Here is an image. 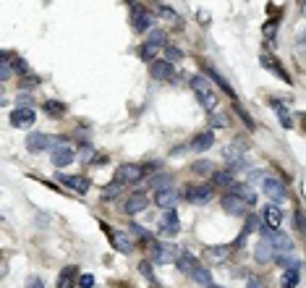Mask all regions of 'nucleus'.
Returning <instances> with one entry per match:
<instances>
[{
	"mask_svg": "<svg viewBox=\"0 0 306 288\" xmlns=\"http://www.w3.org/2000/svg\"><path fill=\"white\" fill-rule=\"evenodd\" d=\"M191 89L196 92V97H199V102L204 105L207 110H215L217 108V97H215V87H212V79L207 76H191Z\"/></svg>",
	"mask_w": 306,
	"mask_h": 288,
	"instance_id": "nucleus-1",
	"label": "nucleus"
},
{
	"mask_svg": "<svg viewBox=\"0 0 306 288\" xmlns=\"http://www.w3.org/2000/svg\"><path fill=\"white\" fill-rule=\"evenodd\" d=\"M60 144H66V139H63V136H53V134H29L26 136V149H29V152H48V149H50V152H55V149L60 147Z\"/></svg>",
	"mask_w": 306,
	"mask_h": 288,
	"instance_id": "nucleus-2",
	"label": "nucleus"
},
{
	"mask_svg": "<svg viewBox=\"0 0 306 288\" xmlns=\"http://www.w3.org/2000/svg\"><path fill=\"white\" fill-rule=\"evenodd\" d=\"M225 162H228V171H231L233 176L236 173H249V168H251V162L246 160L243 147H238V144L225 147Z\"/></svg>",
	"mask_w": 306,
	"mask_h": 288,
	"instance_id": "nucleus-3",
	"label": "nucleus"
},
{
	"mask_svg": "<svg viewBox=\"0 0 306 288\" xmlns=\"http://www.w3.org/2000/svg\"><path fill=\"white\" fill-rule=\"evenodd\" d=\"M262 191L270 196V202H275V204H283V202L288 199V189H285V184H283L280 178L267 176V178L262 181Z\"/></svg>",
	"mask_w": 306,
	"mask_h": 288,
	"instance_id": "nucleus-4",
	"label": "nucleus"
},
{
	"mask_svg": "<svg viewBox=\"0 0 306 288\" xmlns=\"http://www.w3.org/2000/svg\"><path fill=\"white\" fill-rule=\"evenodd\" d=\"M160 233L167 236V238L181 233V218H178L176 210H165L162 212V218H160Z\"/></svg>",
	"mask_w": 306,
	"mask_h": 288,
	"instance_id": "nucleus-5",
	"label": "nucleus"
},
{
	"mask_svg": "<svg viewBox=\"0 0 306 288\" xmlns=\"http://www.w3.org/2000/svg\"><path fill=\"white\" fill-rule=\"evenodd\" d=\"M212 194H215V189H212L209 184H194L186 189V202L191 204H207L212 199Z\"/></svg>",
	"mask_w": 306,
	"mask_h": 288,
	"instance_id": "nucleus-6",
	"label": "nucleus"
},
{
	"mask_svg": "<svg viewBox=\"0 0 306 288\" xmlns=\"http://www.w3.org/2000/svg\"><path fill=\"white\" fill-rule=\"evenodd\" d=\"M115 178L120 181V184H139V181L144 178V168L142 165H136V162H126V165H120Z\"/></svg>",
	"mask_w": 306,
	"mask_h": 288,
	"instance_id": "nucleus-7",
	"label": "nucleus"
},
{
	"mask_svg": "<svg viewBox=\"0 0 306 288\" xmlns=\"http://www.w3.org/2000/svg\"><path fill=\"white\" fill-rule=\"evenodd\" d=\"M55 181H60L66 189H71V191H76V194H86L89 191V178H84V176H66V173H60L58 171V176H55Z\"/></svg>",
	"mask_w": 306,
	"mask_h": 288,
	"instance_id": "nucleus-8",
	"label": "nucleus"
},
{
	"mask_svg": "<svg viewBox=\"0 0 306 288\" xmlns=\"http://www.w3.org/2000/svg\"><path fill=\"white\" fill-rule=\"evenodd\" d=\"M223 210L228 212V215H233V218H243V215H246V210H249V204L243 202L241 196H236V194L228 191L223 196Z\"/></svg>",
	"mask_w": 306,
	"mask_h": 288,
	"instance_id": "nucleus-9",
	"label": "nucleus"
},
{
	"mask_svg": "<svg viewBox=\"0 0 306 288\" xmlns=\"http://www.w3.org/2000/svg\"><path fill=\"white\" fill-rule=\"evenodd\" d=\"M34 120H37L34 108H16L11 113V126H16V129H29V126H34Z\"/></svg>",
	"mask_w": 306,
	"mask_h": 288,
	"instance_id": "nucleus-10",
	"label": "nucleus"
},
{
	"mask_svg": "<svg viewBox=\"0 0 306 288\" xmlns=\"http://www.w3.org/2000/svg\"><path fill=\"white\" fill-rule=\"evenodd\" d=\"M259 63H262L270 73H275V76H278L280 81H285V84H290V76H288V71L280 66V60L275 58V55H270V53H262L259 55Z\"/></svg>",
	"mask_w": 306,
	"mask_h": 288,
	"instance_id": "nucleus-11",
	"label": "nucleus"
},
{
	"mask_svg": "<svg viewBox=\"0 0 306 288\" xmlns=\"http://www.w3.org/2000/svg\"><path fill=\"white\" fill-rule=\"evenodd\" d=\"M102 231H108L110 244H113V249H115V252H120V254H131V252H134V244H131V238H128L126 233H120V231H110L105 223H102Z\"/></svg>",
	"mask_w": 306,
	"mask_h": 288,
	"instance_id": "nucleus-12",
	"label": "nucleus"
},
{
	"mask_svg": "<svg viewBox=\"0 0 306 288\" xmlns=\"http://www.w3.org/2000/svg\"><path fill=\"white\" fill-rule=\"evenodd\" d=\"M152 249V260H155L157 265H165V262H170V260H178V252L173 249V244H149Z\"/></svg>",
	"mask_w": 306,
	"mask_h": 288,
	"instance_id": "nucleus-13",
	"label": "nucleus"
},
{
	"mask_svg": "<svg viewBox=\"0 0 306 288\" xmlns=\"http://www.w3.org/2000/svg\"><path fill=\"white\" fill-rule=\"evenodd\" d=\"M131 24H134V29H136V32H139V34H144L147 32V29L152 26V13L147 11V8H142V6H131Z\"/></svg>",
	"mask_w": 306,
	"mask_h": 288,
	"instance_id": "nucleus-14",
	"label": "nucleus"
},
{
	"mask_svg": "<svg viewBox=\"0 0 306 288\" xmlns=\"http://www.w3.org/2000/svg\"><path fill=\"white\" fill-rule=\"evenodd\" d=\"M149 76H155L157 81H167L176 76V68H173V63H167V60L160 58L155 63H149Z\"/></svg>",
	"mask_w": 306,
	"mask_h": 288,
	"instance_id": "nucleus-15",
	"label": "nucleus"
},
{
	"mask_svg": "<svg viewBox=\"0 0 306 288\" xmlns=\"http://www.w3.org/2000/svg\"><path fill=\"white\" fill-rule=\"evenodd\" d=\"M79 285V267L76 265H66L58 272V285L55 288H76Z\"/></svg>",
	"mask_w": 306,
	"mask_h": 288,
	"instance_id": "nucleus-16",
	"label": "nucleus"
},
{
	"mask_svg": "<svg viewBox=\"0 0 306 288\" xmlns=\"http://www.w3.org/2000/svg\"><path fill=\"white\" fill-rule=\"evenodd\" d=\"M50 157H53V165H55V168L60 171V168H66V165H71V162H73L76 152H73V147L66 142V144H60V147L55 149V152H53Z\"/></svg>",
	"mask_w": 306,
	"mask_h": 288,
	"instance_id": "nucleus-17",
	"label": "nucleus"
},
{
	"mask_svg": "<svg viewBox=\"0 0 306 288\" xmlns=\"http://www.w3.org/2000/svg\"><path fill=\"white\" fill-rule=\"evenodd\" d=\"M149 207V199H147V194H131L126 204H123V212L126 215H139V212H144Z\"/></svg>",
	"mask_w": 306,
	"mask_h": 288,
	"instance_id": "nucleus-18",
	"label": "nucleus"
},
{
	"mask_svg": "<svg viewBox=\"0 0 306 288\" xmlns=\"http://www.w3.org/2000/svg\"><path fill=\"white\" fill-rule=\"evenodd\" d=\"M189 147L194 149V152L202 155V152H207V149L215 147V134H212V131H202V134H196L194 139H191V144H189Z\"/></svg>",
	"mask_w": 306,
	"mask_h": 288,
	"instance_id": "nucleus-19",
	"label": "nucleus"
},
{
	"mask_svg": "<svg viewBox=\"0 0 306 288\" xmlns=\"http://www.w3.org/2000/svg\"><path fill=\"white\" fill-rule=\"evenodd\" d=\"M176 265H178V270H181V272H186V275L191 278V275H194V270L199 267V260H196V257H194L191 252L181 249V252H178V260H176Z\"/></svg>",
	"mask_w": 306,
	"mask_h": 288,
	"instance_id": "nucleus-20",
	"label": "nucleus"
},
{
	"mask_svg": "<svg viewBox=\"0 0 306 288\" xmlns=\"http://www.w3.org/2000/svg\"><path fill=\"white\" fill-rule=\"evenodd\" d=\"M228 257H231V246H228V244H223V246H209L204 252V260L209 265H223Z\"/></svg>",
	"mask_w": 306,
	"mask_h": 288,
	"instance_id": "nucleus-21",
	"label": "nucleus"
},
{
	"mask_svg": "<svg viewBox=\"0 0 306 288\" xmlns=\"http://www.w3.org/2000/svg\"><path fill=\"white\" fill-rule=\"evenodd\" d=\"M262 220H265V225H270V228L278 231V225L283 223V212H280V207H278V204H267L265 212H262Z\"/></svg>",
	"mask_w": 306,
	"mask_h": 288,
	"instance_id": "nucleus-22",
	"label": "nucleus"
},
{
	"mask_svg": "<svg viewBox=\"0 0 306 288\" xmlns=\"http://www.w3.org/2000/svg\"><path fill=\"white\" fill-rule=\"evenodd\" d=\"M176 202H178V194L173 189H165V191L155 194V204L162 207V210H176Z\"/></svg>",
	"mask_w": 306,
	"mask_h": 288,
	"instance_id": "nucleus-23",
	"label": "nucleus"
},
{
	"mask_svg": "<svg viewBox=\"0 0 306 288\" xmlns=\"http://www.w3.org/2000/svg\"><path fill=\"white\" fill-rule=\"evenodd\" d=\"M254 257H256V262H270V260H275V246L267 238H259V244L254 249Z\"/></svg>",
	"mask_w": 306,
	"mask_h": 288,
	"instance_id": "nucleus-24",
	"label": "nucleus"
},
{
	"mask_svg": "<svg viewBox=\"0 0 306 288\" xmlns=\"http://www.w3.org/2000/svg\"><path fill=\"white\" fill-rule=\"evenodd\" d=\"M13 76H16V68H13V55L11 53H3V55H0V79L8 81Z\"/></svg>",
	"mask_w": 306,
	"mask_h": 288,
	"instance_id": "nucleus-25",
	"label": "nucleus"
},
{
	"mask_svg": "<svg viewBox=\"0 0 306 288\" xmlns=\"http://www.w3.org/2000/svg\"><path fill=\"white\" fill-rule=\"evenodd\" d=\"M231 194H236V196H241V199H243V202H246L249 207H251V204H256V191H254V189H251L249 184H236V186L231 189Z\"/></svg>",
	"mask_w": 306,
	"mask_h": 288,
	"instance_id": "nucleus-26",
	"label": "nucleus"
},
{
	"mask_svg": "<svg viewBox=\"0 0 306 288\" xmlns=\"http://www.w3.org/2000/svg\"><path fill=\"white\" fill-rule=\"evenodd\" d=\"M212 184L231 191V189L236 186V181H233V173H231V171H215V173H212Z\"/></svg>",
	"mask_w": 306,
	"mask_h": 288,
	"instance_id": "nucleus-27",
	"label": "nucleus"
},
{
	"mask_svg": "<svg viewBox=\"0 0 306 288\" xmlns=\"http://www.w3.org/2000/svg\"><path fill=\"white\" fill-rule=\"evenodd\" d=\"M207 76H209L212 81H215V84H217V87L223 89V92H228V97H231V100L236 102V92H233V87H231V84H228V81H225V79H223V76H220V73H217L215 68H212V66L207 68Z\"/></svg>",
	"mask_w": 306,
	"mask_h": 288,
	"instance_id": "nucleus-28",
	"label": "nucleus"
},
{
	"mask_svg": "<svg viewBox=\"0 0 306 288\" xmlns=\"http://www.w3.org/2000/svg\"><path fill=\"white\" fill-rule=\"evenodd\" d=\"M199 285H204V288H209L212 285V270L207 267V265H199L196 270H194V275H191Z\"/></svg>",
	"mask_w": 306,
	"mask_h": 288,
	"instance_id": "nucleus-29",
	"label": "nucleus"
},
{
	"mask_svg": "<svg viewBox=\"0 0 306 288\" xmlns=\"http://www.w3.org/2000/svg\"><path fill=\"white\" fill-rule=\"evenodd\" d=\"M275 262H278L283 270H301V260L293 254H278L275 257Z\"/></svg>",
	"mask_w": 306,
	"mask_h": 288,
	"instance_id": "nucleus-30",
	"label": "nucleus"
},
{
	"mask_svg": "<svg viewBox=\"0 0 306 288\" xmlns=\"http://www.w3.org/2000/svg\"><path fill=\"white\" fill-rule=\"evenodd\" d=\"M147 42L157 45V48H167V32L165 29H149L147 32Z\"/></svg>",
	"mask_w": 306,
	"mask_h": 288,
	"instance_id": "nucleus-31",
	"label": "nucleus"
},
{
	"mask_svg": "<svg viewBox=\"0 0 306 288\" xmlns=\"http://www.w3.org/2000/svg\"><path fill=\"white\" fill-rule=\"evenodd\" d=\"M123 186H126V184H120V181L115 178L113 184H108V186L102 189V199H118V196L123 194Z\"/></svg>",
	"mask_w": 306,
	"mask_h": 288,
	"instance_id": "nucleus-32",
	"label": "nucleus"
},
{
	"mask_svg": "<svg viewBox=\"0 0 306 288\" xmlns=\"http://www.w3.org/2000/svg\"><path fill=\"white\" fill-rule=\"evenodd\" d=\"M42 110L48 113L50 118H60V115L66 113V105H63V102H55V100H48V102L42 105Z\"/></svg>",
	"mask_w": 306,
	"mask_h": 288,
	"instance_id": "nucleus-33",
	"label": "nucleus"
},
{
	"mask_svg": "<svg viewBox=\"0 0 306 288\" xmlns=\"http://www.w3.org/2000/svg\"><path fill=\"white\" fill-rule=\"evenodd\" d=\"M160 53H162V48L144 42V45H142V50H139V58H142V60H149V63H155V55H160Z\"/></svg>",
	"mask_w": 306,
	"mask_h": 288,
	"instance_id": "nucleus-34",
	"label": "nucleus"
},
{
	"mask_svg": "<svg viewBox=\"0 0 306 288\" xmlns=\"http://www.w3.org/2000/svg\"><path fill=\"white\" fill-rule=\"evenodd\" d=\"M149 184L155 186L157 191H165V189H170V184H173V176H170V173H157L155 178L149 181Z\"/></svg>",
	"mask_w": 306,
	"mask_h": 288,
	"instance_id": "nucleus-35",
	"label": "nucleus"
},
{
	"mask_svg": "<svg viewBox=\"0 0 306 288\" xmlns=\"http://www.w3.org/2000/svg\"><path fill=\"white\" fill-rule=\"evenodd\" d=\"M157 11H160V16H162V19H167L173 26H181V16H178V13H176L170 6H162V3H160V6H157Z\"/></svg>",
	"mask_w": 306,
	"mask_h": 288,
	"instance_id": "nucleus-36",
	"label": "nucleus"
},
{
	"mask_svg": "<svg viewBox=\"0 0 306 288\" xmlns=\"http://www.w3.org/2000/svg\"><path fill=\"white\" fill-rule=\"evenodd\" d=\"M262 218H256V215H249V220H246V225H243V233L241 236H249V233H254V231H259L262 228Z\"/></svg>",
	"mask_w": 306,
	"mask_h": 288,
	"instance_id": "nucleus-37",
	"label": "nucleus"
},
{
	"mask_svg": "<svg viewBox=\"0 0 306 288\" xmlns=\"http://www.w3.org/2000/svg\"><path fill=\"white\" fill-rule=\"evenodd\" d=\"M183 53L178 48H173V45H167V48H162V60H167V63H176V60H181Z\"/></svg>",
	"mask_w": 306,
	"mask_h": 288,
	"instance_id": "nucleus-38",
	"label": "nucleus"
},
{
	"mask_svg": "<svg viewBox=\"0 0 306 288\" xmlns=\"http://www.w3.org/2000/svg\"><path fill=\"white\" fill-rule=\"evenodd\" d=\"M298 285V270H285L283 272V288H296Z\"/></svg>",
	"mask_w": 306,
	"mask_h": 288,
	"instance_id": "nucleus-39",
	"label": "nucleus"
},
{
	"mask_svg": "<svg viewBox=\"0 0 306 288\" xmlns=\"http://www.w3.org/2000/svg\"><path fill=\"white\" fill-rule=\"evenodd\" d=\"M233 110H236V115H238V118L243 120V126H249V129H254V126H256V124H254V118H251V115H249L246 110H243L238 102H233Z\"/></svg>",
	"mask_w": 306,
	"mask_h": 288,
	"instance_id": "nucleus-40",
	"label": "nucleus"
},
{
	"mask_svg": "<svg viewBox=\"0 0 306 288\" xmlns=\"http://www.w3.org/2000/svg\"><path fill=\"white\" fill-rule=\"evenodd\" d=\"M131 231H134V236H139L142 241H147V244H155V238H152V233L147 231V228H142V225H131Z\"/></svg>",
	"mask_w": 306,
	"mask_h": 288,
	"instance_id": "nucleus-41",
	"label": "nucleus"
},
{
	"mask_svg": "<svg viewBox=\"0 0 306 288\" xmlns=\"http://www.w3.org/2000/svg\"><path fill=\"white\" fill-rule=\"evenodd\" d=\"M139 272H142L149 283H155V272H152V265L149 262H139Z\"/></svg>",
	"mask_w": 306,
	"mask_h": 288,
	"instance_id": "nucleus-42",
	"label": "nucleus"
},
{
	"mask_svg": "<svg viewBox=\"0 0 306 288\" xmlns=\"http://www.w3.org/2000/svg\"><path fill=\"white\" fill-rule=\"evenodd\" d=\"M79 288H95V275H92V272H84V275L79 278Z\"/></svg>",
	"mask_w": 306,
	"mask_h": 288,
	"instance_id": "nucleus-43",
	"label": "nucleus"
},
{
	"mask_svg": "<svg viewBox=\"0 0 306 288\" xmlns=\"http://www.w3.org/2000/svg\"><path fill=\"white\" fill-rule=\"evenodd\" d=\"M194 171H196V173H215V168H212V162H209V160H207V162H204V160H202V162H196V165H194Z\"/></svg>",
	"mask_w": 306,
	"mask_h": 288,
	"instance_id": "nucleus-44",
	"label": "nucleus"
},
{
	"mask_svg": "<svg viewBox=\"0 0 306 288\" xmlns=\"http://www.w3.org/2000/svg\"><path fill=\"white\" fill-rule=\"evenodd\" d=\"M13 68H16V73H26L29 71V66H26L24 58H13Z\"/></svg>",
	"mask_w": 306,
	"mask_h": 288,
	"instance_id": "nucleus-45",
	"label": "nucleus"
},
{
	"mask_svg": "<svg viewBox=\"0 0 306 288\" xmlns=\"http://www.w3.org/2000/svg\"><path fill=\"white\" fill-rule=\"evenodd\" d=\"M296 228H298L301 233H306V218H303L301 210H296Z\"/></svg>",
	"mask_w": 306,
	"mask_h": 288,
	"instance_id": "nucleus-46",
	"label": "nucleus"
},
{
	"mask_svg": "<svg viewBox=\"0 0 306 288\" xmlns=\"http://www.w3.org/2000/svg\"><path fill=\"white\" fill-rule=\"evenodd\" d=\"M275 32H278V19H275V21H270V24H265V37H275Z\"/></svg>",
	"mask_w": 306,
	"mask_h": 288,
	"instance_id": "nucleus-47",
	"label": "nucleus"
},
{
	"mask_svg": "<svg viewBox=\"0 0 306 288\" xmlns=\"http://www.w3.org/2000/svg\"><path fill=\"white\" fill-rule=\"evenodd\" d=\"M246 288H267V285H265V280H262V278L251 275V278H249V283H246Z\"/></svg>",
	"mask_w": 306,
	"mask_h": 288,
	"instance_id": "nucleus-48",
	"label": "nucleus"
},
{
	"mask_svg": "<svg viewBox=\"0 0 306 288\" xmlns=\"http://www.w3.org/2000/svg\"><path fill=\"white\" fill-rule=\"evenodd\" d=\"M212 126H215V129L228 126V118H225V115H212Z\"/></svg>",
	"mask_w": 306,
	"mask_h": 288,
	"instance_id": "nucleus-49",
	"label": "nucleus"
},
{
	"mask_svg": "<svg viewBox=\"0 0 306 288\" xmlns=\"http://www.w3.org/2000/svg\"><path fill=\"white\" fill-rule=\"evenodd\" d=\"M259 178H267V171H249V181H259Z\"/></svg>",
	"mask_w": 306,
	"mask_h": 288,
	"instance_id": "nucleus-50",
	"label": "nucleus"
},
{
	"mask_svg": "<svg viewBox=\"0 0 306 288\" xmlns=\"http://www.w3.org/2000/svg\"><path fill=\"white\" fill-rule=\"evenodd\" d=\"M280 124H283L285 129L290 126V115H288V110H283V113H280Z\"/></svg>",
	"mask_w": 306,
	"mask_h": 288,
	"instance_id": "nucleus-51",
	"label": "nucleus"
},
{
	"mask_svg": "<svg viewBox=\"0 0 306 288\" xmlns=\"http://www.w3.org/2000/svg\"><path fill=\"white\" fill-rule=\"evenodd\" d=\"M26 288H45V283L39 280V278H32V280H29V285Z\"/></svg>",
	"mask_w": 306,
	"mask_h": 288,
	"instance_id": "nucleus-52",
	"label": "nucleus"
},
{
	"mask_svg": "<svg viewBox=\"0 0 306 288\" xmlns=\"http://www.w3.org/2000/svg\"><path fill=\"white\" fill-rule=\"evenodd\" d=\"M209 288H225V285H215V283H212V285H209Z\"/></svg>",
	"mask_w": 306,
	"mask_h": 288,
	"instance_id": "nucleus-53",
	"label": "nucleus"
},
{
	"mask_svg": "<svg viewBox=\"0 0 306 288\" xmlns=\"http://www.w3.org/2000/svg\"><path fill=\"white\" fill-rule=\"evenodd\" d=\"M301 11H303V16H306V3H303V6H301Z\"/></svg>",
	"mask_w": 306,
	"mask_h": 288,
	"instance_id": "nucleus-54",
	"label": "nucleus"
}]
</instances>
